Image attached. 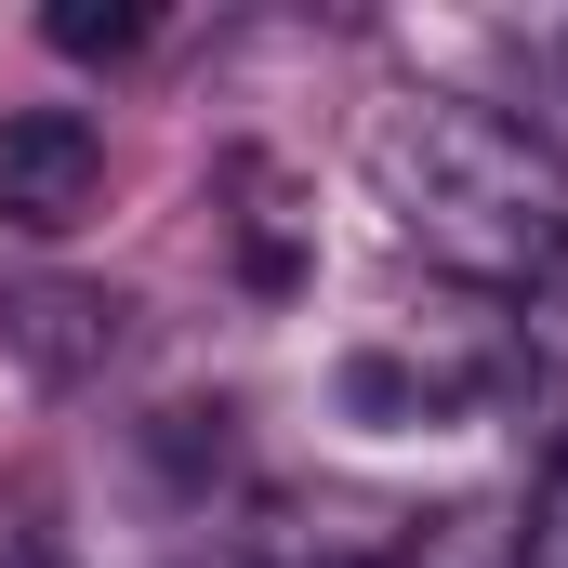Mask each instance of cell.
Segmentation results:
<instances>
[{"label": "cell", "mask_w": 568, "mask_h": 568, "mask_svg": "<svg viewBox=\"0 0 568 568\" xmlns=\"http://www.w3.org/2000/svg\"><path fill=\"white\" fill-rule=\"evenodd\" d=\"M371 199L463 291H542L568 265V159L476 93H397L371 120Z\"/></svg>", "instance_id": "1"}, {"label": "cell", "mask_w": 568, "mask_h": 568, "mask_svg": "<svg viewBox=\"0 0 568 568\" xmlns=\"http://www.w3.org/2000/svg\"><path fill=\"white\" fill-rule=\"evenodd\" d=\"M0 568H67V529H53V489H0Z\"/></svg>", "instance_id": "5"}, {"label": "cell", "mask_w": 568, "mask_h": 568, "mask_svg": "<svg viewBox=\"0 0 568 568\" xmlns=\"http://www.w3.org/2000/svg\"><path fill=\"white\" fill-rule=\"evenodd\" d=\"M120 317H133L120 291L40 278V291H13V317H0V331H13V357H27L40 384H80V371H106V357H120Z\"/></svg>", "instance_id": "3"}, {"label": "cell", "mask_w": 568, "mask_h": 568, "mask_svg": "<svg viewBox=\"0 0 568 568\" xmlns=\"http://www.w3.org/2000/svg\"><path fill=\"white\" fill-rule=\"evenodd\" d=\"M503 568H568V463L542 476V503H529V529H516V556Z\"/></svg>", "instance_id": "6"}, {"label": "cell", "mask_w": 568, "mask_h": 568, "mask_svg": "<svg viewBox=\"0 0 568 568\" xmlns=\"http://www.w3.org/2000/svg\"><path fill=\"white\" fill-rule=\"evenodd\" d=\"M40 40L80 53V67H120V53H145V0H53Z\"/></svg>", "instance_id": "4"}, {"label": "cell", "mask_w": 568, "mask_h": 568, "mask_svg": "<svg viewBox=\"0 0 568 568\" xmlns=\"http://www.w3.org/2000/svg\"><path fill=\"white\" fill-rule=\"evenodd\" d=\"M529 133H542V145L568 159V27L542 40V120H529Z\"/></svg>", "instance_id": "7"}, {"label": "cell", "mask_w": 568, "mask_h": 568, "mask_svg": "<svg viewBox=\"0 0 568 568\" xmlns=\"http://www.w3.org/2000/svg\"><path fill=\"white\" fill-rule=\"evenodd\" d=\"M106 199V133L80 106H13L0 120V225L13 239H67Z\"/></svg>", "instance_id": "2"}]
</instances>
